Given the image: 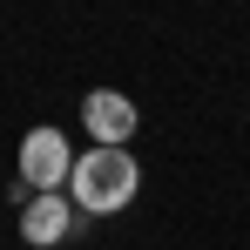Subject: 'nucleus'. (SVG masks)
<instances>
[{"label": "nucleus", "mask_w": 250, "mask_h": 250, "mask_svg": "<svg viewBox=\"0 0 250 250\" xmlns=\"http://www.w3.org/2000/svg\"><path fill=\"white\" fill-rule=\"evenodd\" d=\"M75 209H88V216H115V209H128V196L142 189V169H135V156L128 149H88V156H75Z\"/></svg>", "instance_id": "nucleus-1"}, {"label": "nucleus", "mask_w": 250, "mask_h": 250, "mask_svg": "<svg viewBox=\"0 0 250 250\" xmlns=\"http://www.w3.org/2000/svg\"><path fill=\"white\" fill-rule=\"evenodd\" d=\"M68 176H75L68 135H61V128H27V142H21V183H27L34 196H61Z\"/></svg>", "instance_id": "nucleus-2"}, {"label": "nucleus", "mask_w": 250, "mask_h": 250, "mask_svg": "<svg viewBox=\"0 0 250 250\" xmlns=\"http://www.w3.org/2000/svg\"><path fill=\"white\" fill-rule=\"evenodd\" d=\"M82 128L95 135V149H128V135H135V102L115 95V88H95L82 102Z\"/></svg>", "instance_id": "nucleus-3"}, {"label": "nucleus", "mask_w": 250, "mask_h": 250, "mask_svg": "<svg viewBox=\"0 0 250 250\" xmlns=\"http://www.w3.org/2000/svg\"><path fill=\"white\" fill-rule=\"evenodd\" d=\"M75 223H82V216H75V203H68V196H27V203H21V237H27L34 250L61 244Z\"/></svg>", "instance_id": "nucleus-4"}]
</instances>
